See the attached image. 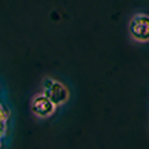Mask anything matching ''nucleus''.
<instances>
[{
    "instance_id": "4",
    "label": "nucleus",
    "mask_w": 149,
    "mask_h": 149,
    "mask_svg": "<svg viewBox=\"0 0 149 149\" xmlns=\"http://www.w3.org/2000/svg\"><path fill=\"white\" fill-rule=\"evenodd\" d=\"M8 119H9L8 109H5V106L0 104V139L8 133Z\"/></svg>"
},
{
    "instance_id": "1",
    "label": "nucleus",
    "mask_w": 149,
    "mask_h": 149,
    "mask_svg": "<svg viewBox=\"0 0 149 149\" xmlns=\"http://www.w3.org/2000/svg\"><path fill=\"white\" fill-rule=\"evenodd\" d=\"M42 94H45L55 106H61V104H64L69 100V90H67V86L63 82L55 81L52 78H45L43 79Z\"/></svg>"
},
{
    "instance_id": "2",
    "label": "nucleus",
    "mask_w": 149,
    "mask_h": 149,
    "mask_svg": "<svg viewBox=\"0 0 149 149\" xmlns=\"http://www.w3.org/2000/svg\"><path fill=\"white\" fill-rule=\"evenodd\" d=\"M130 36L136 42H148L149 40V18L146 14H136L128 24Z\"/></svg>"
},
{
    "instance_id": "3",
    "label": "nucleus",
    "mask_w": 149,
    "mask_h": 149,
    "mask_svg": "<svg viewBox=\"0 0 149 149\" xmlns=\"http://www.w3.org/2000/svg\"><path fill=\"white\" fill-rule=\"evenodd\" d=\"M30 107H31V112L37 118H49L57 110V106L45 94H36L31 98Z\"/></svg>"
},
{
    "instance_id": "5",
    "label": "nucleus",
    "mask_w": 149,
    "mask_h": 149,
    "mask_svg": "<svg viewBox=\"0 0 149 149\" xmlns=\"http://www.w3.org/2000/svg\"><path fill=\"white\" fill-rule=\"evenodd\" d=\"M0 146H2V139H0Z\"/></svg>"
}]
</instances>
